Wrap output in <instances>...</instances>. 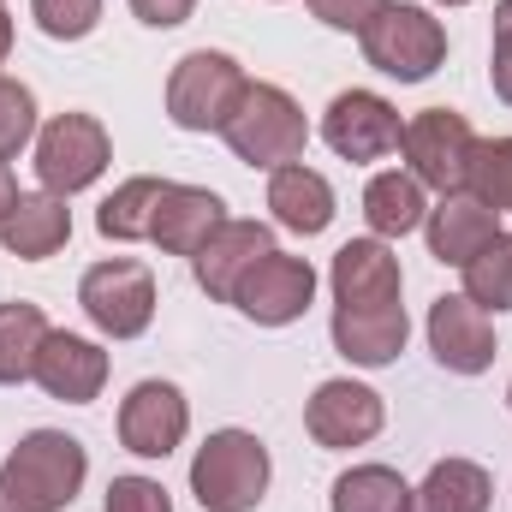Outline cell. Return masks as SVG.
<instances>
[{"label": "cell", "instance_id": "cell-1", "mask_svg": "<svg viewBox=\"0 0 512 512\" xmlns=\"http://www.w3.org/2000/svg\"><path fill=\"white\" fill-rule=\"evenodd\" d=\"M221 137H227V149H233L245 167L274 173V167H286V161H304L310 120H304V108H298L280 84L251 78V84H245V96H239V108L227 114Z\"/></svg>", "mask_w": 512, "mask_h": 512}, {"label": "cell", "instance_id": "cell-2", "mask_svg": "<svg viewBox=\"0 0 512 512\" xmlns=\"http://www.w3.org/2000/svg\"><path fill=\"white\" fill-rule=\"evenodd\" d=\"M268 447L251 429H215L191 459V495L203 512H256L268 495Z\"/></svg>", "mask_w": 512, "mask_h": 512}, {"label": "cell", "instance_id": "cell-3", "mask_svg": "<svg viewBox=\"0 0 512 512\" xmlns=\"http://www.w3.org/2000/svg\"><path fill=\"white\" fill-rule=\"evenodd\" d=\"M364 60L399 78V84H423L429 72H441L447 60V24L429 12V6H411V0H387L376 12V24L364 30Z\"/></svg>", "mask_w": 512, "mask_h": 512}, {"label": "cell", "instance_id": "cell-4", "mask_svg": "<svg viewBox=\"0 0 512 512\" xmlns=\"http://www.w3.org/2000/svg\"><path fill=\"white\" fill-rule=\"evenodd\" d=\"M245 66L221 48H191L167 72V120L179 131H221L245 96Z\"/></svg>", "mask_w": 512, "mask_h": 512}, {"label": "cell", "instance_id": "cell-5", "mask_svg": "<svg viewBox=\"0 0 512 512\" xmlns=\"http://www.w3.org/2000/svg\"><path fill=\"white\" fill-rule=\"evenodd\" d=\"M477 131L465 114H453V108H423V114H411L405 131H399V155H405V173L423 185V191H441V197H453V191H465V179H471V161H477Z\"/></svg>", "mask_w": 512, "mask_h": 512}, {"label": "cell", "instance_id": "cell-6", "mask_svg": "<svg viewBox=\"0 0 512 512\" xmlns=\"http://www.w3.org/2000/svg\"><path fill=\"white\" fill-rule=\"evenodd\" d=\"M0 477L18 483L36 507L60 512V507L78 501V489H84V477H90V453H84V441L66 435V429H30V435L6 453Z\"/></svg>", "mask_w": 512, "mask_h": 512}, {"label": "cell", "instance_id": "cell-7", "mask_svg": "<svg viewBox=\"0 0 512 512\" xmlns=\"http://www.w3.org/2000/svg\"><path fill=\"white\" fill-rule=\"evenodd\" d=\"M108 161H114V143H108V126L96 114H54L36 131V179L54 197L90 191L108 173Z\"/></svg>", "mask_w": 512, "mask_h": 512}, {"label": "cell", "instance_id": "cell-8", "mask_svg": "<svg viewBox=\"0 0 512 512\" xmlns=\"http://www.w3.org/2000/svg\"><path fill=\"white\" fill-rule=\"evenodd\" d=\"M78 304L108 340H137L155 322V274L143 262H131V256H108V262L84 268Z\"/></svg>", "mask_w": 512, "mask_h": 512}, {"label": "cell", "instance_id": "cell-9", "mask_svg": "<svg viewBox=\"0 0 512 512\" xmlns=\"http://www.w3.org/2000/svg\"><path fill=\"white\" fill-rule=\"evenodd\" d=\"M382 423H387L382 393L364 387V382H352V376L322 382L316 393H310V405H304V429H310V441L328 447V453H346V447L376 441Z\"/></svg>", "mask_w": 512, "mask_h": 512}, {"label": "cell", "instance_id": "cell-10", "mask_svg": "<svg viewBox=\"0 0 512 512\" xmlns=\"http://www.w3.org/2000/svg\"><path fill=\"white\" fill-rule=\"evenodd\" d=\"M399 108L376 96V90H340L322 114V143L340 155V161H382L399 149Z\"/></svg>", "mask_w": 512, "mask_h": 512}, {"label": "cell", "instance_id": "cell-11", "mask_svg": "<svg viewBox=\"0 0 512 512\" xmlns=\"http://www.w3.org/2000/svg\"><path fill=\"white\" fill-rule=\"evenodd\" d=\"M429 352L441 370L453 376H483L495 364V316L483 304H471L465 292H441L429 304Z\"/></svg>", "mask_w": 512, "mask_h": 512}, {"label": "cell", "instance_id": "cell-12", "mask_svg": "<svg viewBox=\"0 0 512 512\" xmlns=\"http://www.w3.org/2000/svg\"><path fill=\"white\" fill-rule=\"evenodd\" d=\"M310 298H316V268H310L304 256H286V251H268L251 274L239 280V292H233V304L251 316L256 328H286V322H298V316L310 310Z\"/></svg>", "mask_w": 512, "mask_h": 512}, {"label": "cell", "instance_id": "cell-13", "mask_svg": "<svg viewBox=\"0 0 512 512\" xmlns=\"http://www.w3.org/2000/svg\"><path fill=\"white\" fill-rule=\"evenodd\" d=\"M191 429V405L173 382H137L120 399V447L137 459H167Z\"/></svg>", "mask_w": 512, "mask_h": 512}, {"label": "cell", "instance_id": "cell-14", "mask_svg": "<svg viewBox=\"0 0 512 512\" xmlns=\"http://www.w3.org/2000/svg\"><path fill=\"white\" fill-rule=\"evenodd\" d=\"M268 251H280V245H274V227H262V221H233V215H227V221L209 233V245L191 256V274H197V286H203L215 304H233L239 280H245Z\"/></svg>", "mask_w": 512, "mask_h": 512}, {"label": "cell", "instance_id": "cell-15", "mask_svg": "<svg viewBox=\"0 0 512 512\" xmlns=\"http://www.w3.org/2000/svg\"><path fill=\"white\" fill-rule=\"evenodd\" d=\"M328 286H334L340 310H382V304H399L405 274H399V256L387 239H352L334 251Z\"/></svg>", "mask_w": 512, "mask_h": 512}, {"label": "cell", "instance_id": "cell-16", "mask_svg": "<svg viewBox=\"0 0 512 512\" xmlns=\"http://www.w3.org/2000/svg\"><path fill=\"white\" fill-rule=\"evenodd\" d=\"M30 382L42 387L48 399H60V405H90V399L108 387V352H102L96 340H84V334L48 328Z\"/></svg>", "mask_w": 512, "mask_h": 512}, {"label": "cell", "instance_id": "cell-17", "mask_svg": "<svg viewBox=\"0 0 512 512\" xmlns=\"http://www.w3.org/2000/svg\"><path fill=\"white\" fill-rule=\"evenodd\" d=\"M221 221H227V203H221L209 185H173V179H167V191H161V203H155L149 245H161V256H197Z\"/></svg>", "mask_w": 512, "mask_h": 512}, {"label": "cell", "instance_id": "cell-18", "mask_svg": "<svg viewBox=\"0 0 512 512\" xmlns=\"http://www.w3.org/2000/svg\"><path fill=\"white\" fill-rule=\"evenodd\" d=\"M495 233H501V209L477 203L471 191H453L423 215V239H429V256L441 268H465Z\"/></svg>", "mask_w": 512, "mask_h": 512}, {"label": "cell", "instance_id": "cell-19", "mask_svg": "<svg viewBox=\"0 0 512 512\" xmlns=\"http://www.w3.org/2000/svg\"><path fill=\"white\" fill-rule=\"evenodd\" d=\"M328 334H334V352H340L346 364L382 370V364H393V358L405 352L411 316H405V304H382V310H340V304H334Z\"/></svg>", "mask_w": 512, "mask_h": 512}, {"label": "cell", "instance_id": "cell-20", "mask_svg": "<svg viewBox=\"0 0 512 512\" xmlns=\"http://www.w3.org/2000/svg\"><path fill=\"white\" fill-rule=\"evenodd\" d=\"M268 209H274V221H280L286 233L316 239V233H328V221H334V185H328L316 167L286 161V167L268 173Z\"/></svg>", "mask_w": 512, "mask_h": 512}, {"label": "cell", "instance_id": "cell-21", "mask_svg": "<svg viewBox=\"0 0 512 512\" xmlns=\"http://www.w3.org/2000/svg\"><path fill=\"white\" fill-rule=\"evenodd\" d=\"M66 239H72V209H66V197H54V191H24L18 209H12L6 227H0V245L18 256V262H48Z\"/></svg>", "mask_w": 512, "mask_h": 512}, {"label": "cell", "instance_id": "cell-22", "mask_svg": "<svg viewBox=\"0 0 512 512\" xmlns=\"http://www.w3.org/2000/svg\"><path fill=\"white\" fill-rule=\"evenodd\" d=\"M495 483L471 459H435L429 477L411 489V512H489Z\"/></svg>", "mask_w": 512, "mask_h": 512}, {"label": "cell", "instance_id": "cell-23", "mask_svg": "<svg viewBox=\"0 0 512 512\" xmlns=\"http://www.w3.org/2000/svg\"><path fill=\"white\" fill-rule=\"evenodd\" d=\"M423 215H429V203H423V185H417L411 173H376V179L364 185L370 239H405V233L423 227Z\"/></svg>", "mask_w": 512, "mask_h": 512}, {"label": "cell", "instance_id": "cell-24", "mask_svg": "<svg viewBox=\"0 0 512 512\" xmlns=\"http://www.w3.org/2000/svg\"><path fill=\"white\" fill-rule=\"evenodd\" d=\"M48 340V316L30 298L0 304V387H24L36 376V352Z\"/></svg>", "mask_w": 512, "mask_h": 512}, {"label": "cell", "instance_id": "cell-25", "mask_svg": "<svg viewBox=\"0 0 512 512\" xmlns=\"http://www.w3.org/2000/svg\"><path fill=\"white\" fill-rule=\"evenodd\" d=\"M328 512H411V483L393 465H352L334 477Z\"/></svg>", "mask_w": 512, "mask_h": 512}, {"label": "cell", "instance_id": "cell-26", "mask_svg": "<svg viewBox=\"0 0 512 512\" xmlns=\"http://www.w3.org/2000/svg\"><path fill=\"white\" fill-rule=\"evenodd\" d=\"M161 191H167V179H155V173L126 179V185L96 209V233H102V239H114V245H137V239H149Z\"/></svg>", "mask_w": 512, "mask_h": 512}, {"label": "cell", "instance_id": "cell-27", "mask_svg": "<svg viewBox=\"0 0 512 512\" xmlns=\"http://www.w3.org/2000/svg\"><path fill=\"white\" fill-rule=\"evenodd\" d=\"M459 274H465V298L471 304H483L489 316L512 310V233H495Z\"/></svg>", "mask_w": 512, "mask_h": 512}, {"label": "cell", "instance_id": "cell-28", "mask_svg": "<svg viewBox=\"0 0 512 512\" xmlns=\"http://www.w3.org/2000/svg\"><path fill=\"white\" fill-rule=\"evenodd\" d=\"M465 191L489 209H512V137H483Z\"/></svg>", "mask_w": 512, "mask_h": 512}, {"label": "cell", "instance_id": "cell-29", "mask_svg": "<svg viewBox=\"0 0 512 512\" xmlns=\"http://www.w3.org/2000/svg\"><path fill=\"white\" fill-rule=\"evenodd\" d=\"M36 90L0 72V161H12L24 143H36Z\"/></svg>", "mask_w": 512, "mask_h": 512}, {"label": "cell", "instance_id": "cell-30", "mask_svg": "<svg viewBox=\"0 0 512 512\" xmlns=\"http://www.w3.org/2000/svg\"><path fill=\"white\" fill-rule=\"evenodd\" d=\"M30 18L54 42H84L102 24V0H30Z\"/></svg>", "mask_w": 512, "mask_h": 512}, {"label": "cell", "instance_id": "cell-31", "mask_svg": "<svg viewBox=\"0 0 512 512\" xmlns=\"http://www.w3.org/2000/svg\"><path fill=\"white\" fill-rule=\"evenodd\" d=\"M108 512H173V501L155 477H114L108 483Z\"/></svg>", "mask_w": 512, "mask_h": 512}, {"label": "cell", "instance_id": "cell-32", "mask_svg": "<svg viewBox=\"0 0 512 512\" xmlns=\"http://www.w3.org/2000/svg\"><path fill=\"white\" fill-rule=\"evenodd\" d=\"M328 30H346V36H364L370 24H376V12H382L387 0H304Z\"/></svg>", "mask_w": 512, "mask_h": 512}, {"label": "cell", "instance_id": "cell-33", "mask_svg": "<svg viewBox=\"0 0 512 512\" xmlns=\"http://www.w3.org/2000/svg\"><path fill=\"white\" fill-rule=\"evenodd\" d=\"M489 84L512 108V0H495V48H489Z\"/></svg>", "mask_w": 512, "mask_h": 512}, {"label": "cell", "instance_id": "cell-34", "mask_svg": "<svg viewBox=\"0 0 512 512\" xmlns=\"http://www.w3.org/2000/svg\"><path fill=\"white\" fill-rule=\"evenodd\" d=\"M131 12H137V24H149V30H173V24H185V18L197 12V0H131Z\"/></svg>", "mask_w": 512, "mask_h": 512}, {"label": "cell", "instance_id": "cell-35", "mask_svg": "<svg viewBox=\"0 0 512 512\" xmlns=\"http://www.w3.org/2000/svg\"><path fill=\"white\" fill-rule=\"evenodd\" d=\"M18 197H24V191H18V179H12V161H0V227H6V215L18 209Z\"/></svg>", "mask_w": 512, "mask_h": 512}, {"label": "cell", "instance_id": "cell-36", "mask_svg": "<svg viewBox=\"0 0 512 512\" xmlns=\"http://www.w3.org/2000/svg\"><path fill=\"white\" fill-rule=\"evenodd\" d=\"M0 512H48V507H36L18 483H6V477H0Z\"/></svg>", "mask_w": 512, "mask_h": 512}, {"label": "cell", "instance_id": "cell-37", "mask_svg": "<svg viewBox=\"0 0 512 512\" xmlns=\"http://www.w3.org/2000/svg\"><path fill=\"white\" fill-rule=\"evenodd\" d=\"M6 54H12V18L0 12V66H6Z\"/></svg>", "mask_w": 512, "mask_h": 512}, {"label": "cell", "instance_id": "cell-38", "mask_svg": "<svg viewBox=\"0 0 512 512\" xmlns=\"http://www.w3.org/2000/svg\"><path fill=\"white\" fill-rule=\"evenodd\" d=\"M435 6H465V0H435Z\"/></svg>", "mask_w": 512, "mask_h": 512}, {"label": "cell", "instance_id": "cell-39", "mask_svg": "<svg viewBox=\"0 0 512 512\" xmlns=\"http://www.w3.org/2000/svg\"><path fill=\"white\" fill-rule=\"evenodd\" d=\"M507 405H512V387H507Z\"/></svg>", "mask_w": 512, "mask_h": 512}]
</instances>
